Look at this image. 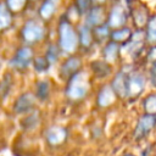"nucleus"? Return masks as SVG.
Listing matches in <instances>:
<instances>
[{
	"label": "nucleus",
	"mask_w": 156,
	"mask_h": 156,
	"mask_svg": "<svg viewBox=\"0 0 156 156\" xmlns=\"http://www.w3.org/2000/svg\"><path fill=\"white\" fill-rule=\"evenodd\" d=\"M57 45L63 52L72 54L79 46L78 28L73 26L72 21L66 15H62L60 17L57 26Z\"/></svg>",
	"instance_id": "nucleus-1"
},
{
	"label": "nucleus",
	"mask_w": 156,
	"mask_h": 156,
	"mask_svg": "<svg viewBox=\"0 0 156 156\" xmlns=\"http://www.w3.org/2000/svg\"><path fill=\"white\" fill-rule=\"evenodd\" d=\"M106 23L113 29L130 23V7L127 0H111L107 5Z\"/></svg>",
	"instance_id": "nucleus-2"
},
{
	"label": "nucleus",
	"mask_w": 156,
	"mask_h": 156,
	"mask_svg": "<svg viewBox=\"0 0 156 156\" xmlns=\"http://www.w3.org/2000/svg\"><path fill=\"white\" fill-rule=\"evenodd\" d=\"M20 34H21L22 40L29 45L43 40L46 34V27L44 24V21L40 18L39 20H37V18L27 20L23 23Z\"/></svg>",
	"instance_id": "nucleus-3"
},
{
	"label": "nucleus",
	"mask_w": 156,
	"mask_h": 156,
	"mask_svg": "<svg viewBox=\"0 0 156 156\" xmlns=\"http://www.w3.org/2000/svg\"><path fill=\"white\" fill-rule=\"evenodd\" d=\"M89 90V77L84 71H78L71 78H68V84L66 89V95L71 100L83 99Z\"/></svg>",
	"instance_id": "nucleus-4"
},
{
	"label": "nucleus",
	"mask_w": 156,
	"mask_h": 156,
	"mask_svg": "<svg viewBox=\"0 0 156 156\" xmlns=\"http://www.w3.org/2000/svg\"><path fill=\"white\" fill-rule=\"evenodd\" d=\"M149 80V77L138 69H132L127 73V98L135 99L139 98L145 88L146 83Z\"/></svg>",
	"instance_id": "nucleus-5"
},
{
	"label": "nucleus",
	"mask_w": 156,
	"mask_h": 156,
	"mask_svg": "<svg viewBox=\"0 0 156 156\" xmlns=\"http://www.w3.org/2000/svg\"><path fill=\"white\" fill-rule=\"evenodd\" d=\"M152 7L151 5H149L145 1H140L138 2L130 11V24L133 26V28H138V29H144V27L146 26L151 13H152Z\"/></svg>",
	"instance_id": "nucleus-6"
},
{
	"label": "nucleus",
	"mask_w": 156,
	"mask_h": 156,
	"mask_svg": "<svg viewBox=\"0 0 156 156\" xmlns=\"http://www.w3.org/2000/svg\"><path fill=\"white\" fill-rule=\"evenodd\" d=\"M84 22L87 26L94 28L96 26H100L102 23H106L107 20V6L106 5H98L94 4L89 11L83 16Z\"/></svg>",
	"instance_id": "nucleus-7"
},
{
	"label": "nucleus",
	"mask_w": 156,
	"mask_h": 156,
	"mask_svg": "<svg viewBox=\"0 0 156 156\" xmlns=\"http://www.w3.org/2000/svg\"><path fill=\"white\" fill-rule=\"evenodd\" d=\"M156 127V115H151V113H144L143 116L139 117L135 129H134V136L135 139L140 140L144 139L145 136H147V134L150 132H152V129Z\"/></svg>",
	"instance_id": "nucleus-8"
},
{
	"label": "nucleus",
	"mask_w": 156,
	"mask_h": 156,
	"mask_svg": "<svg viewBox=\"0 0 156 156\" xmlns=\"http://www.w3.org/2000/svg\"><path fill=\"white\" fill-rule=\"evenodd\" d=\"M34 60V52L29 46H22L20 48L12 60L10 61V65L17 69H24L27 68Z\"/></svg>",
	"instance_id": "nucleus-9"
},
{
	"label": "nucleus",
	"mask_w": 156,
	"mask_h": 156,
	"mask_svg": "<svg viewBox=\"0 0 156 156\" xmlns=\"http://www.w3.org/2000/svg\"><path fill=\"white\" fill-rule=\"evenodd\" d=\"M101 55L106 62L111 65L116 63L119 58H122V45L113 40H108L104 44L101 49Z\"/></svg>",
	"instance_id": "nucleus-10"
},
{
	"label": "nucleus",
	"mask_w": 156,
	"mask_h": 156,
	"mask_svg": "<svg viewBox=\"0 0 156 156\" xmlns=\"http://www.w3.org/2000/svg\"><path fill=\"white\" fill-rule=\"evenodd\" d=\"M60 1L61 0H43L40 6L38 7V17L44 22L50 21L55 16L58 9Z\"/></svg>",
	"instance_id": "nucleus-11"
},
{
	"label": "nucleus",
	"mask_w": 156,
	"mask_h": 156,
	"mask_svg": "<svg viewBox=\"0 0 156 156\" xmlns=\"http://www.w3.org/2000/svg\"><path fill=\"white\" fill-rule=\"evenodd\" d=\"M133 32H134V28L130 23L126 24V26H122V27H118V28H113L111 30L110 40H113V41L123 45L132 38Z\"/></svg>",
	"instance_id": "nucleus-12"
},
{
	"label": "nucleus",
	"mask_w": 156,
	"mask_h": 156,
	"mask_svg": "<svg viewBox=\"0 0 156 156\" xmlns=\"http://www.w3.org/2000/svg\"><path fill=\"white\" fill-rule=\"evenodd\" d=\"M116 98H117V94L116 91L113 90V88L110 85H104L99 94H98V99H96V104L99 107L104 108V107H108L110 105H112L115 101H116Z\"/></svg>",
	"instance_id": "nucleus-13"
},
{
	"label": "nucleus",
	"mask_w": 156,
	"mask_h": 156,
	"mask_svg": "<svg viewBox=\"0 0 156 156\" xmlns=\"http://www.w3.org/2000/svg\"><path fill=\"white\" fill-rule=\"evenodd\" d=\"M78 38H79V46L84 48V49H90L96 41L94 38V33H93V28L87 26L85 23L79 24L78 27Z\"/></svg>",
	"instance_id": "nucleus-14"
},
{
	"label": "nucleus",
	"mask_w": 156,
	"mask_h": 156,
	"mask_svg": "<svg viewBox=\"0 0 156 156\" xmlns=\"http://www.w3.org/2000/svg\"><path fill=\"white\" fill-rule=\"evenodd\" d=\"M127 73L124 71H119L115 74L111 80V87L116 91L118 98H127Z\"/></svg>",
	"instance_id": "nucleus-15"
},
{
	"label": "nucleus",
	"mask_w": 156,
	"mask_h": 156,
	"mask_svg": "<svg viewBox=\"0 0 156 156\" xmlns=\"http://www.w3.org/2000/svg\"><path fill=\"white\" fill-rule=\"evenodd\" d=\"M35 102V98L33 94L30 93H24L22 94L15 102L13 105V110L16 113H24L28 112L29 110H32V107L34 106Z\"/></svg>",
	"instance_id": "nucleus-16"
},
{
	"label": "nucleus",
	"mask_w": 156,
	"mask_h": 156,
	"mask_svg": "<svg viewBox=\"0 0 156 156\" xmlns=\"http://www.w3.org/2000/svg\"><path fill=\"white\" fill-rule=\"evenodd\" d=\"M80 66H82L80 58H79V57H76V56H72V57L67 58V60L62 63L60 73H61L62 77H65V78L68 79V78H71L74 73H77V72L79 71Z\"/></svg>",
	"instance_id": "nucleus-17"
},
{
	"label": "nucleus",
	"mask_w": 156,
	"mask_h": 156,
	"mask_svg": "<svg viewBox=\"0 0 156 156\" xmlns=\"http://www.w3.org/2000/svg\"><path fill=\"white\" fill-rule=\"evenodd\" d=\"M145 41L147 45H156V9L152 10V13L144 27Z\"/></svg>",
	"instance_id": "nucleus-18"
},
{
	"label": "nucleus",
	"mask_w": 156,
	"mask_h": 156,
	"mask_svg": "<svg viewBox=\"0 0 156 156\" xmlns=\"http://www.w3.org/2000/svg\"><path fill=\"white\" fill-rule=\"evenodd\" d=\"M13 12L7 7L5 1H0V33L5 32L12 26Z\"/></svg>",
	"instance_id": "nucleus-19"
},
{
	"label": "nucleus",
	"mask_w": 156,
	"mask_h": 156,
	"mask_svg": "<svg viewBox=\"0 0 156 156\" xmlns=\"http://www.w3.org/2000/svg\"><path fill=\"white\" fill-rule=\"evenodd\" d=\"M66 129L58 126H52L46 130V140L51 145L61 144L66 139Z\"/></svg>",
	"instance_id": "nucleus-20"
},
{
	"label": "nucleus",
	"mask_w": 156,
	"mask_h": 156,
	"mask_svg": "<svg viewBox=\"0 0 156 156\" xmlns=\"http://www.w3.org/2000/svg\"><path fill=\"white\" fill-rule=\"evenodd\" d=\"M111 30H112V28L107 23H102L100 26L94 27L93 28V33H94L95 41L98 44H105L106 41H108L110 40V35H111Z\"/></svg>",
	"instance_id": "nucleus-21"
},
{
	"label": "nucleus",
	"mask_w": 156,
	"mask_h": 156,
	"mask_svg": "<svg viewBox=\"0 0 156 156\" xmlns=\"http://www.w3.org/2000/svg\"><path fill=\"white\" fill-rule=\"evenodd\" d=\"M111 63L106 62L104 58L102 60H99V61H94L91 63V68L93 71L95 72V74H98L99 77H105L107 74H110L111 72Z\"/></svg>",
	"instance_id": "nucleus-22"
},
{
	"label": "nucleus",
	"mask_w": 156,
	"mask_h": 156,
	"mask_svg": "<svg viewBox=\"0 0 156 156\" xmlns=\"http://www.w3.org/2000/svg\"><path fill=\"white\" fill-rule=\"evenodd\" d=\"M143 108L145 113L156 115V93H151L143 99Z\"/></svg>",
	"instance_id": "nucleus-23"
},
{
	"label": "nucleus",
	"mask_w": 156,
	"mask_h": 156,
	"mask_svg": "<svg viewBox=\"0 0 156 156\" xmlns=\"http://www.w3.org/2000/svg\"><path fill=\"white\" fill-rule=\"evenodd\" d=\"M28 2H29V0H5V4L13 12V15L22 12L26 9Z\"/></svg>",
	"instance_id": "nucleus-24"
},
{
	"label": "nucleus",
	"mask_w": 156,
	"mask_h": 156,
	"mask_svg": "<svg viewBox=\"0 0 156 156\" xmlns=\"http://www.w3.org/2000/svg\"><path fill=\"white\" fill-rule=\"evenodd\" d=\"M93 5V0H73V6L77 9L80 16H84Z\"/></svg>",
	"instance_id": "nucleus-25"
},
{
	"label": "nucleus",
	"mask_w": 156,
	"mask_h": 156,
	"mask_svg": "<svg viewBox=\"0 0 156 156\" xmlns=\"http://www.w3.org/2000/svg\"><path fill=\"white\" fill-rule=\"evenodd\" d=\"M60 46L57 45V44H51V45H49V48H48V50H46V58H48V61L50 62V63H54L56 60H57V57H58V55H60Z\"/></svg>",
	"instance_id": "nucleus-26"
},
{
	"label": "nucleus",
	"mask_w": 156,
	"mask_h": 156,
	"mask_svg": "<svg viewBox=\"0 0 156 156\" xmlns=\"http://www.w3.org/2000/svg\"><path fill=\"white\" fill-rule=\"evenodd\" d=\"M49 91H50V88H49V83L45 82V80H41L38 83L37 85V96L41 100H45L49 95Z\"/></svg>",
	"instance_id": "nucleus-27"
},
{
	"label": "nucleus",
	"mask_w": 156,
	"mask_h": 156,
	"mask_svg": "<svg viewBox=\"0 0 156 156\" xmlns=\"http://www.w3.org/2000/svg\"><path fill=\"white\" fill-rule=\"evenodd\" d=\"M33 65L37 72H45L49 68L50 62L48 61L46 57H37L33 60Z\"/></svg>",
	"instance_id": "nucleus-28"
},
{
	"label": "nucleus",
	"mask_w": 156,
	"mask_h": 156,
	"mask_svg": "<svg viewBox=\"0 0 156 156\" xmlns=\"http://www.w3.org/2000/svg\"><path fill=\"white\" fill-rule=\"evenodd\" d=\"M144 58L149 63L156 61V45H147L146 51H145V55H144Z\"/></svg>",
	"instance_id": "nucleus-29"
},
{
	"label": "nucleus",
	"mask_w": 156,
	"mask_h": 156,
	"mask_svg": "<svg viewBox=\"0 0 156 156\" xmlns=\"http://www.w3.org/2000/svg\"><path fill=\"white\" fill-rule=\"evenodd\" d=\"M147 77L150 83L156 87V61L149 63V69H147Z\"/></svg>",
	"instance_id": "nucleus-30"
},
{
	"label": "nucleus",
	"mask_w": 156,
	"mask_h": 156,
	"mask_svg": "<svg viewBox=\"0 0 156 156\" xmlns=\"http://www.w3.org/2000/svg\"><path fill=\"white\" fill-rule=\"evenodd\" d=\"M111 0H93L94 4H98V5H107Z\"/></svg>",
	"instance_id": "nucleus-31"
},
{
	"label": "nucleus",
	"mask_w": 156,
	"mask_h": 156,
	"mask_svg": "<svg viewBox=\"0 0 156 156\" xmlns=\"http://www.w3.org/2000/svg\"><path fill=\"white\" fill-rule=\"evenodd\" d=\"M123 156H135L134 154H132V152H127V154H124Z\"/></svg>",
	"instance_id": "nucleus-32"
},
{
	"label": "nucleus",
	"mask_w": 156,
	"mask_h": 156,
	"mask_svg": "<svg viewBox=\"0 0 156 156\" xmlns=\"http://www.w3.org/2000/svg\"><path fill=\"white\" fill-rule=\"evenodd\" d=\"M29 1H37V0H29Z\"/></svg>",
	"instance_id": "nucleus-33"
}]
</instances>
